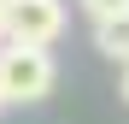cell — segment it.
Wrapping results in <instances>:
<instances>
[{
	"label": "cell",
	"mask_w": 129,
	"mask_h": 124,
	"mask_svg": "<svg viewBox=\"0 0 129 124\" xmlns=\"http://www.w3.org/2000/svg\"><path fill=\"white\" fill-rule=\"evenodd\" d=\"M64 36V0H6V41L53 47Z\"/></svg>",
	"instance_id": "7a4b0ae2"
},
{
	"label": "cell",
	"mask_w": 129,
	"mask_h": 124,
	"mask_svg": "<svg viewBox=\"0 0 129 124\" xmlns=\"http://www.w3.org/2000/svg\"><path fill=\"white\" fill-rule=\"evenodd\" d=\"M0 41H6V0H0Z\"/></svg>",
	"instance_id": "5b68a950"
},
{
	"label": "cell",
	"mask_w": 129,
	"mask_h": 124,
	"mask_svg": "<svg viewBox=\"0 0 129 124\" xmlns=\"http://www.w3.org/2000/svg\"><path fill=\"white\" fill-rule=\"evenodd\" d=\"M59 83L53 47H18V41H0V100L6 107H35L47 100Z\"/></svg>",
	"instance_id": "6da1fadb"
},
{
	"label": "cell",
	"mask_w": 129,
	"mask_h": 124,
	"mask_svg": "<svg viewBox=\"0 0 129 124\" xmlns=\"http://www.w3.org/2000/svg\"><path fill=\"white\" fill-rule=\"evenodd\" d=\"M123 100H129V65H123Z\"/></svg>",
	"instance_id": "8992f818"
},
{
	"label": "cell",
	"mask_w": 129,
	"mask_h": 124,
	"mask_svg": "<svg viewBox=\"0 0 129 124\" xmlns=\"http://www.w3.org/2000/svg\"><path fill=\"white\" fill-rule=\"evenodd\" d=\"M0 112H6V100H0Z\"/></svg>",
	"instance_id": "52a82bcc"
},
{
	"label": "cell",
	"mask_w": 129,
	"mask_h": 124,
	"mask_svg": "<svg viewBox=\"0 0 129 124\" xmlns=\"http://www.w3.org/2000/svg\"><path fill=\"white\" fill-rule=\"evenodd\" d=\"M94 47H100L106 59H117V65H129V12L100 18V24H94Z\"/></svg>",
	"instance_id": "3957f363"
},
{
	"label": "cell",
	"mask_w": 129,
	"mask_h": 124,
	"mask_svg": "<svg viewBox=\"0 0 129 124\" xmlns=\"http://www.w3.org/2000/svg\"><path fill=\"white\" fill-rule=\"evenodd\" d=\"M82 12L100 24V18H117V12H129V0H82Z\"/></svg>",
	"instance_id": "277c9868"
}]
</instances>
